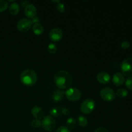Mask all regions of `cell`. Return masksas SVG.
<instances>
[{"label": "cell", "instance_id": "6da1fadb", "mask_svg": "<svg viewBox=\"0 0 132 132\" xmlns=\"http://www.w3.org/2000/svg\"><path fill=\"white\" fill-rule=\"evenodd\" d=\"M73 81L71 73L66 70H60L54 75V82L55 85L61 89L68 88Z\"/></svg>", "mask_w": 132, "mask_h": 132}, {"label": "cell", "instance_id": "7a4b0ae2", "mask_svg": "<svg viewBox=\"0 0 132 132\" xmlns=\"http://www.w3.org/2000/svg\"><path fill=\"white\" fill-rule=\"evenodd\" d=\"M20 79L24 85L31 86L34 85L37 82V76L34 70L31 69H27L21 73Z\"/></svg>", "mask_w": 132, "mask_h": 132}, {"label": "cell", "instance_id": "3957f363", "mask_svg": "<svg viewBox=\"0 0 132 132\" xmlns=\"http://www.w3.org/2000/svg\"><path fill=\"white\" fill-rule=\"evenodd\" d=\"M121 72L127 77H132V57H128L122 61L121 67Z\"/></svg>", "mask_w": 132, "mask_h": 132}, {"label": "cell", "instance_id": "277c9868", "mask_svg": "<svg viewBox=\"0 0 132 132\" xmlns=\"http://www.w3.org/2000/svg\"><path fill=\"white\" fill-rule=\"evenodd\" d=\"M56 126V122L54 117L51 116H46L42 121V126L46 131H52Z\"/></svg>", "mask_w": 132, "mask_h": 132}, {"label": "cell", "instance_id": "5b68a950", "mask_svg": "<svg viewBox=\"0 0 132 132\" xmlns=\"http://www.w3.org/2000/svg\"><path fill=\"white\" fill-rule=\"evenodd\" d=\"M95 103L92 99H87L82 102L81 105V111L85 114H89L94 111Z\"/></svg>", "mask_w": 132, "mask_h": 132}, {"label": "cell", "instance_id": "8992f818", "mask_svg": "<svg viewBox=\"0 0 132 132\" xmlns=\"http://www.w3.org/2000/svg\"><path fill=\"white\" fill-rule=\"evenodd\" d=\"M67 99L72 101H77L81 98V92L76 88H70L64 92Z\"/></svg>", "mask_w": 132, "mask_h": 132}, {"label": "cell", "instance_id": "52a82bcc", "mask_svg": "<svg viewBox=\"0 0 132 132\" xmlns=\"http://www.w3.org/2000/svg\"><path fill=\"white\" fill-rule=\"evenodd\" d=\"M100 95L101 97L106 101H112L116 98L114 91L111 88L105 87L101 90Z\"/></svg>", "mask_w": 132, "mask_h": 132}, {"label": "cell", "instance_id": "ba28073f", "mask_svg": "<svg viewBox=\"0 0 132 132\" xmlns=\"http://www.w3.org/2000/svg\"><path fill=\"white\" fill-rule=\"evenodd\" d=\"M32 24V23L31 20L27 18H22L18 21L17 27L21 32H26L30 29Z\"/></svg>", "mask_w": 132, "mask_h": 132}, {"label": "cell", "instance_id": "9c48e42d", "mask_svg": "<svg viewBox=\"0 0 132 132\" xmlns=\"http://www.w3.org/2000/svg\"><path fill=\"white\" fill-rule=\"evenodd\" d=\"M63 36V31L59 28H54L50 30V33H49V37L54 41H59V40L61 39Z\"/></svg>", "mask_w": 132, "mask_h": 132}, {"label": "cell", "instance_id": "30bf717a", "mask_svg": "<svg viewBox=\"0 0 132 132\" xmlns=\"http://www.w3.org/2000/svg\"><path fill=\"white\" fill-rule=\"evenodd\" d=\"M24 14L28 18H34V17H36V14H37V9L34 5L30 3L26 5V6L24 7Z\"/></svg>", "mask_w": 132, "mask_h": 132}, {"label": "cell", "instance_id": "8fae6325", "mask_svg": "<svg viewBox=\"0 0 132 132\" xmlns=\"http://www.w3.org/2000/svg\"><path fill=\"white\" fill-rule=\"evenodd\" d=\"M97 80L102 84H106L110 81L111 77L108 73L106 72H100L97 75Z\"/></svg>", "mask_w": 132, "mask_h": 132}, {"label": "cell", "instance_id": "7c38bea8", "mask_svg": "<svg viewBox=\"0 0 132 132\" xmlns=\"http://www.w3.org/2000/svg\"><path fill=\"white\" fill-rule=\"evenodd\" d=\"M32 113L34 117L37 119L43 118L44 116H45V112H44L43 110L41 107L37 106H34L32 108Z\"/></svg>", "mask_w": 132, "mask_h": 132}, {"label": "cell", "instance_id": "4fadbf2b", "mask_svg": "<svg viewBox=\"0 0 132 132\" xmlns=\"http://www.w3.org/2000/svg\"><path fill=\"white\" fill-rule=\"evenodd\" d=\"M113 82L117 86H121L125 82V77L122 73L120 72L116 73L113 76Z\"/></svg>", "mask_w": 132, "mask_h": 132}, {"label": "cell", "instance_id": "5bb4252c", "mask_svg": "<svg viewBox=\"0 0 132 132\" xmlns=\"http://www.w3.org/2000/svg\"><path fill=\"white\" fill-rule=\"evenodd\" d=\"M64 95V92L61 90H58L54 92L52 94V99L55 102H59L63 99Z\"/></svg>", "mask_w": 132, "mask_h": 132}, {"label": "cell", "instance_id": "9a60e30c", "mask_svg": "<svg viewBox=\"0 0 132 132\" xmlns=\"http://www.w3.org/2000/svg\"><path fill=\"white\" fill-rule=\"evenodd\" d=\"M32 30H33L34 33L36 34V35L41 34L44 31V27L40 23H35L33 26V28H32Z\"/></svg>", "mask_w": 132, "mask_h": 132}, {"label": "cell", "instance_id": "2e32d148", "mask_svg": "<svg viewBox=\"0 0 132 132\" xmlns=\"http://www.w3.org/2000/svg\"><path fill=\"white\" fill-rule=\"evenodd\" d=\"M9 12L12 15H16L19 12V5L17 3H13L10 5Z\"/></svg>", "mask_w": 132, "mask_h": 132}, {"label": "cell", "instance_id": "e0dca14e", "mask_svg": "<svg viewBox=\"0 0 132 132\" xmlns=\"http://www.w3.org/2000/svg\"><path fill=\"white\" fill-rule=\"evenodd\" d=\"M61 109L62 108L59 106H57L52 108V109L50 111V116H54V117H59V116H60L62 114Z\"/></svg>", "mask_w": 132, "mask_h": 132}, {"label": "cell", "instance_id": "ac0fdd59", "mask_svg": "<svg viewBox=\"0 0 132 132\" xmlns=\"http://www.w3.org/2000/svg\"><path fill=\"white\" fill-rule=\"evenodd\" d=\"M67 123L68 128L70 130H73V129L76 128V125H76V120L73 117H70V118H68L67 121Z\"/></svg>", "mask_w": 132, "mask_h": 132}, {"label": "cell", "instance_id": "d6986e66", "mask_svg": "<svg viewBox=\"0 0 132 132\" xmlns=\"http://www.w3.org/2000/svg\"><path fill=\"white\" fill-rule=\"evenodd\" d=\"M128 91L125 88H120L117 91V96L121 98L126 97L128 95Z\"/></svg>", "mask_w": 132, "mask_h": 132}, {"label": "cell", "instance_id": "ffe728a7", "mask_svg": "<svg viewBox=\"0 0 132 132\" xmlns=\"http://www.w3.org/2000/svg\"><path fill=\"white\" fill-rule=\"evenodd\" d=\"M78 123L81 126L85 127L88 125V120L84 116H80L78 117Z\"/></svg>", "mask_w": 132, "mask_h": 132}, {"label": "cell", "instance_id": "44dd1931", "mask_svg": "<svg viewBox=\"0 0 132 132\" xmlns=\"http://www.w3.org/2000/svg\"><path fill=\"white\" fill-rule=\"evenodd\" d=\"M31 125L34 128H39L41 126H42V122L40 119H35L31 122Z\"/></svg>", "mask_w": 132, "mask_h": 132}, {"label": "cell", "instance_id": "7402d4cb", "mask_svg": "<svg viewBox=\"0 0 132 132\" xmlns=\"http://www.w3.org/2000/svg\"><path fill=\"white\" fill-rule=\"evenodd\" d=\"M8 8V3L4 0H0V12H3Z\"/></svg>", "mask_w": 132, "mask_h": 132}, {"label": "cell", "instance_id": "603a6c76", "mask_svg": "<svg viewBox=\"0 0 132 132\" xmlns=\"http://www.w3.org/2000/svg\"><path fill=\"white\" fill-rule=\"evenodd\" d=\"M57 49V46L54 43H50L48 46V50L52 54L56 52Z\"/></svg>", "mask_w": 132, "mask_h": 132}, {"label": "cell", "instance_id": "cb8c5ba5", "mask_svg": "<svg viewBox=\"0 0 132 132\" xmlns=\"http://www.w3.org/2000/svg\"><path fill=\"white\" fill-rule=\"evenodd\" d=\"M56 9L59 12L63 13L64 12V10H65V6H64V5L63 3L59 2V3L57 5Z\"/></svg>", "mask_w": 132, "mask_h": 132}, {"label": "cell", "instance_id": "d4e9b609", "mask_svg": "<svg viewBox=\"0 0 132 132\" xmlns=\"http://www.w3.org/2000/svg\"><path fill=\"white\" fill-rule=\"evenodd\" d=\"M126 87L130 90H132V77H129L127 79L125 82Z\"/></svg>", "mask_w": 132, "mask_h": 132}, {"label": "cell", "instance_id": "484cf974", "mask_svg": "<svg viewBox=\"0 0 132 132\" xmlns=\"http://www.w3.org/2000/svg\"><path fill=\"white\" fill-rule=\"evenodd\" d=\"M55 132H70V130L67 127L62 126L58 128Z\"/></svg>", "mask_w": 132, "mask_h": 132}, {"label": "cell", "instance_id": "4316f807", "mask_svg": "<svg viewBox=\"0 0 132 132\" xmlns=\"http://www.w3.org/2000/svg\"><path fill=\"white\" fill-rule=\"evenodd\" d=\"M130 46V44L128 41H123V42L121 43V47H122V48L127 49Z\"/></svg>", "mask_w": 132, "mask_h": 132}, {"label": "cell", "instance_id": "83f0119b", "mask_svg": "<svg viewBox=\"0 0 132 132\" xmlns=\"http://www.w3.org/2000/svg\"><path fill=\"white\" fill-rule=\"evenodd\" d=\"M70 110L67 108H63L61 109V113L63 115H68L69 113Z\"/></svg>", "mask_w": 132, "mask_h": 132}, {"label": "cell", "instance_id": "f1b7e54d", "mask_svg": "<svg viewBox=\"0 0 132 132\" xmlns=\"http://www.w3.org/2000/svg\"><path fill=\"white\" fill-rule=\"evenodd\" d=\"M94 132H109L108 130H107L105 128H99L97 130H95V131Z\"/></svg>", "mask_w": 132, "mask_h": 132}]
</instances>
